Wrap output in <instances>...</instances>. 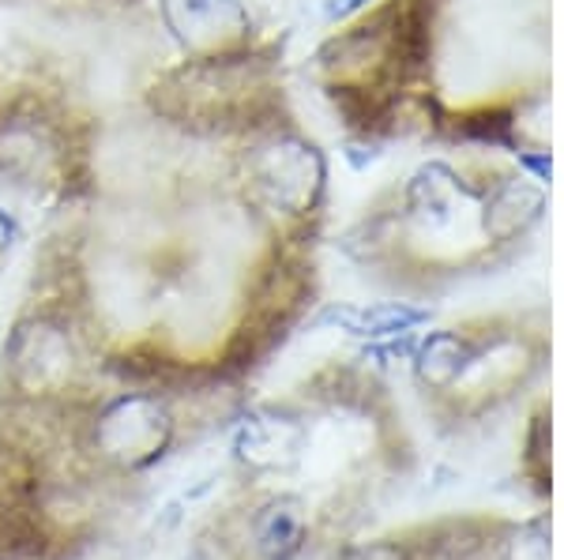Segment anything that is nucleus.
Instances as JSON below:
<instances>
[{
  "label": "nucleus",
  "mask_w": 564,
  "mask_h": 560,
  "mask_svg": "<svg viewBox=\"0 0 564 560\" xmlns=\"http://www.w3.org/2000/svg\"><path fill=\"white\" fill-rule=\"evenodd\" d=\"M308 437H313V418H308V403L297 387L286 399L260 403L241 414L230 432V455L241 471L257 477L294 474L305 463Z\"/></svg>",
  "instance_id": "6"
},
{
  "label": "nucleus",
  "mask_w": 564,
  "mask_h": 560,
  "mask_svg": "<svg viewBox=\"0 0 564 560\" xmlns=\"http://www.w3.org/2000/svg\"><path fill=\"white\" fill-rule=\"evenodd\" d=\"M339 140L550 158L553 0H361L308 57Z\"/></svg>",
  "instance_id": "1"
},
{
  "label": "nucleus",
  "mask_w": 564,
  "mask_h": 560,
  "mask_svg": "<svg viewBox=\"0 0 564 560\" xmlns=\"http://www.w3.org/2000/svg\"><path fill=\"white\" fill-rule=\"evenodd\" d=\"M523 471L534 482L539 493H550V403L539 399V406L527 418L523 432Z\"/></svg>",
  "instance_id": "8"
},
{
  "label": "nucleus",
  "mask_w": 564,
  "mask_h": 560,
  "mask_svg": "<svg viewBox=\"0 0 564 560\" xmlns=\"http://www.w3.org/2000/svg\"><path fill=\"white\" fill-rule=\"evenodd\" d=\"M263 20L241 0H0V124L193 110Z\"/></svg>",
  "instance_id": "2"
},
{
  "label": "nucleus",
  "mask_w": 564,
  "mask_h": 560,
  "mask_svg": "<svg viewBox=\"0 0 564 560\" xmlns=\"http://www.w3.org/2000/svg\"><path fill=\"white\" fill-rule=\"evenodd\" d=\"M12 241H15V215L0 204V264H4L8 252H12Z\"/></svg>",
  "instance_id": "11"
},
{
  "label": "nucleus",
  "mask_w": 564,
  "mask_h": 560,
  "mask_svg": "<svg viewBox=\"0 0 564 560\" xmlns=\"http://www.w3.org/2000/svg\"><path fill=\"white\" fill-rule=\"evenodd\" d=\"M335 560H414V553L399 538H377V541H354Z\"/></svg>",
  "instance_id": "10"
},
{
  "label": "nucleus",
  "mask_w": 564,
  "mask_h": 560,
  "mask_svg": "<svg viewBox=\"0 0 564 560\" xmlns=\"http://www.w3.org/2000/svg\"><path fill=\"white\" fill-rule=\"evenodd\" d=\"M550 309L505 305L430 331L411 358V376L436 426L467 429L531 392L550 369Z\"/></svg>",
  "instance_id": "4"
},
{
  "label": "nucleus",
  "mask_w": 564,
  "mask_h": 560,
  "mask_svg": "<svg viewBox=\"0 0 564 560\" xmlns=\"http://www.w3.org/2000/svg\"><path fill=\"white\" fill-rule=\"evenodd\" d=\"M500 560H550V519H527L516 523L500 538Z\"/></svg>",
  "instance_id": "9"
},
{
  "label": "nucleus",
  "mask_w": 564,
  "mask_h": 560,
  "mask_svg": "<svg viewBox=\"0 0 564 560\" xmlns=\"http://www.w3.org/2000/svg\"><path fill=\"white\" fill-rule=\"evenodd\" d=\"M550 188L505 151H430L354 207L339 249L361 283L422 305L516 267L539 245Z\"/></svg>",
  "instance_id": "3"
},
{
  "label": "nucleus",
  "mask_w": 564,
  "mask_h": 560,
  "mask_svg": "<svg viewBox=\"0 0 564 560\" xmlns=\"http://www.w3.org/2000/svg\"><path fill=\"white\" fill-rule=\"evenodd\" d=\"M313 541V512L297 493H268L245 516V560H302Z\"/></svg>",
  "instance_id": "7"
},
{
  "label": "nucleus",
  "mask_w": 564,
  "mask_h": 560,
  "mask_svg": "<svg viewBox=\"0 0 564 560\" xmlns=\"http://www.w3.org/2000/svg\"><path fill=\"white\" fill-rule=\"evenodd\" d=\"M181 421L166 392H113L90 406L79 426V448L109 477L151 474L174 451Z\"/></svg>",
  "instance_id": "5"
}]
</instances>
